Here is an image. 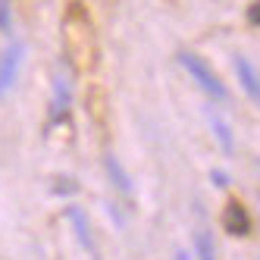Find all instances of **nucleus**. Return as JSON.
I'll return each instance as SVG.
<instances>
[{
  "instance_id": "nucleus-1",
  "label": "nucleus",
  "mask_w": 260,
  "mask_h": 260,
  "mask_svg": "<svg viewBox=\"0 0 260 260\" xmlns=\"http://www.w3.org/2000/svg\"><path fill=\"white\" fill-rule=\"evenodd\" d=\"M179 63L185 66V72L191 76V82H194V85H198V88H201L210 101H226V98H229L226 85H222V79L210 69V63H207V60H201L198 53H191V50H182V53H179Z\"/></svg>"
},
{
  "instance_id": "nucleus-2",
  "label": "nucleus",
  "mask_w": 260,
  "mask_h": 260,
  "mask_svg": "<svg viewBox=\"0 0 260 260\" xmlns=\"http://www.w3.org/2000/svg\"><path fill=\"white\" fill-rule=\"evenodd\" d=\"M22 57H25V47L19 41H10L4 50H0V98L16 85L19 79V69H22Z\"/></svg>"
},
{
  "instance_id": "nucleus-3",
  "label": "nucleus",
  "mask_w": 260,
  "mask_h": 260,
  "mask_svg": "<svg viewBox=\"0 0 260 260\" xmlns=\"http://www.w3.org/2000/svg\"><path fill=\"white\" fill-rule=\"evenodd\" d=\"M69 107H72V82H69V72L60 69L57 76H53V98H50V116L47 122L57 125L69 116Z\"/></svg>"
},
{
  "instance_id": "nucleus-4",
  "label": "nucleus",
  "mask_w": 260,
  "mask_h": 260,
  "mask_svg": "<svg viewBox=\"0 0 260 260\" xmlns=\"http://www.w3.org/2000/svg\"><path fill=\"white\" fill-rule=\"evenodd\" d=\"M232 69H235V79H238L241 91L260 107V72H257V66L245 57V53H235V57H232Z\"/></svg>"
},
{
  "instance_id": "nucleus-5",
  "label": "nucleus",
  "mask_w": 260,
  "mask_h": 260,
  "mask_svg": "<svg viewBox=\"0 0 260 260\" xmlns=\"http://www.w3.org/2000/svg\"><path fill=\"white\" fill-rule=\"evenodd\" d=\"M66 219H69V226H72V232H76V238H79V245L85 248V254L98 260V248H94V232H91V222H88V213H85V210L79 207V204H69V207H66Z\"/></svg>"
},
{
  "instance_id": "nucleus-6",
  "label": "nucleus",
  "mask_w": 260,
  "mask_h": 260,
  "mask_svg": "<svg viewBox=\"0 0 260 260\" xmlns=\"http://www.w3.org/2000/svg\"><path fill=\"white\" fill-rule=\"evenodd\" d=\"M222 226H226V232L229 235H248L251 232V216H248V210L241 207L238 201H229L226 204V210H222Z\"/></svg>"
},
{
  "instance_id": "nucleus-7",
  "label": "nucleus",
  "mask_w": 260,
  "mask_h": 260,
  "mask_svg": "<svg viewBox=\"0 0 260 260\" xmlns=\"http://www.w3.org/2000/svg\"><path fill=\"white\" fill-rule=\"evenodd\" d=\"M104 166H107V176H110V182H113V188H116L122 198H132V179H128L125 166L116 160L113 151H107V154H104Z\"/></svg>"
},
{
  "instance_id": "nucleus-8",
  "label": "nucleus",
  "mask_w": 260,
  "mask_h": 260,
  "mask_svg": "<svg viewBox=\"0 0 260 260\" xmlns=\"http://www.w3.org/2000/svg\"><path fill=\"white\" fill-rule=\"evenodd\" d=\"M207 119H210V132L216 135L219 151H222V154H235V135H232L229 122L222 119L219 113H213V110H207Z\"/></svg>"
},
{
  "instance_id": "nucleus-9",
  "label": "nucleus",
  "mask_w": 260,
  "mask_h": 260,
  "mask_svg": "<svg viewBox=\"0 0 260 260\" xmlns=\"http://www.w3.org/2000/svg\"><path fill=\"white\" fill-rule=\"evenodd\" d=\"M194 251H198V260H216V248H213V238L207 229H201L194 235Z\"/></svg>"
},
{
  "instance_id": "nucleus-10",
  "label": "nucleus",
  "mask_w": 260,
  "mask_h": 260,
  "mask_svg": "<svg viewBox=\"0 0 260 260\" xmlns=\"http://www.w3.org/2000/svg\"><path fill=\"white\" fill-rule=\"evenodd\" d=\"M53 191H57V194H76L79 185L72 182V179H66V176H60L57 182H53Z\"/></svg>"
},
{
  "instance_id": "nucleus-11",
  "label": "nucleus",
  "mask_w": 260,
  "mask_h": 260,
  "mask_svg": "<svg viewBox=\"0 0 260 260\" xmlns=\"http://www.w3.org/2000/svg\"><path fill=\"white\" fill-rule=\"evenodd\" d=\"M0 31H10V0H0Z\"/></svg>"
},
{
  "instance_id": "nucleus-12",
  "label": "nucleus",
  "mask_w": 260,
  "mask_h": 260,
  "mask_svg": "<svg viewBox=\"0 0 260 260\" xmlns=\"http://www.w3.org/2000/svg\"><path fill=\"white\" fill-rule=\"evenodd\" d=\"M210 179H213L216 188H229V176L222 173V170H210Z\"/></svg>"
},
{
  "instance_id": "nucleus-13",
  "label": "nucleus",
  "mask_w": 260,
  "mask_h": 260,
  "mask_svg": "<svg viewBox=\"0 0 260 260\" xmlns=\"http://www.w3.org/2000/svg\"><path fill=\"white\" fill-rule=\"evenodd\" d=\"M248 19H251L254 25H260V4H254V7L248 10Z\"/></svg>"
},
{
  "instance_id": "nucleus-14",
  "label": "nucleus",
  "mask_w": 260,
  "mask_h": 260,
  "mask_svg": "<svg viewBox=\"0 0 260 260\" xmlns=\"http://www.w3.org/2000/svg\"><path fill=\"white\" fill-rule=\"evenodd\" d=\"M176 260H188V254H185V251H179V254H176Z\"/></svg>"
}]
</instances>
